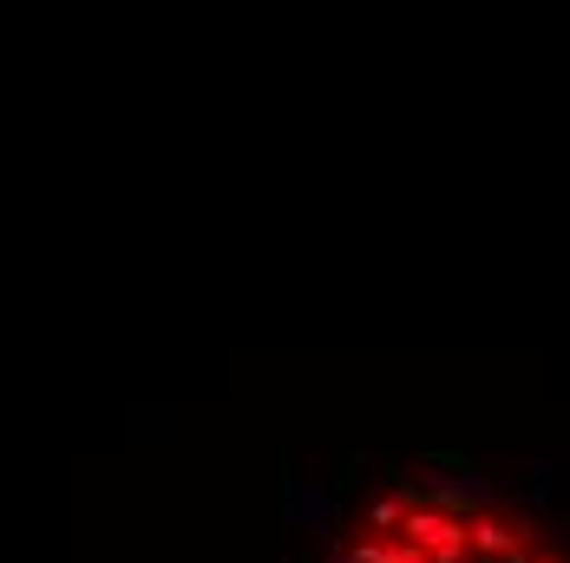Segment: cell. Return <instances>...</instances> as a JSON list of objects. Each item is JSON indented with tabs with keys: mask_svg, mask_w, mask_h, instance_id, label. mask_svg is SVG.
<instances>
[{
	"mask_svg": "<svg viewBox=\"0 0 570 563\" xmlns=\"http://www.w3.org/2000/svg\"><path fill=\"white\" fill-rule=\"evenodd\" d=\"M544 563H558V557H544Z\"/></svg>",
	"mask_w": 570,
	"mask_h": 563,
	"instance_id": "277c9868",
	"label": "cell"
},
{
	"mask_svg": "<svg viewBox=\"0 0 570 563\" xmlns=\"http://www.w3.org/2000/svg\"><path fill=\"white\" fill-rule=\"evenodd\" d=\"M394 563H433L420 544H406V537H394Z\"/></svg>",
	"mask_w": 570,
	"mask_h": 563,
	"instance_id": "3957f363",
	"label": "cell"
},
{
	"mask_svg": "<svg viewBox=\"0 0 570 563\" xmlns=\"http://www.w3.org/2000/svg\"><path fill=\"white\" fill-rule=\"evenodd\" d=\"M347 557L354 563H394V537H361V544H347Z\"/></svg>",
	"mask_w": 570,
	"mask_h": 563,
	"instance_id": "7a4b0ae2",
	"label": "cell"
},
{
	"mask_svg": "<svg viewBox=\"0 0 570 563\" xmlns=\"http://www.w3.org/2000/svg\"><path fill=\"white\" fill-rule=\"evenodd\" d=\"M420 498H433V505L472 517V511H492V505H499V485H492V478H479V472H465V465H453V472H426Z\"/></svg>",
	"mask_w": 570,
	"mask_h": 563,
	"instance_id": "6da1fadb",
	"label": "cell"
}]
</instances>
